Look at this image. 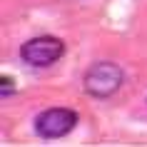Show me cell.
Listing matches in <instances>:
<instances>
[{
	"mask_svg": "<svg viewBox=\"0 0 147 147\" xmlns=\"http://www.w3.org/2000/svg\"><path fill=\"white\" fill-rule=\"evenodd\" d=\"M85 92L92 97H110L122 85V70L115 62H97L85 72Z\"/></svg>",
	"mask_w": 147,
	"mask_h": 147,
	"instance_id": "1",
	"label": "cell"
},
{
	"mask_svg": "<svg viewBox=\"0 0 147 147\" xmlns=\"http://www.w3.org/2000/svg\"><path fill=\"white\" fill-rule=\"evenodd\" d=\"M65 53V45L62 40L53 38V35H42V38H32L28 42H23L20 47V57H23L28 65H35V67H47L57 62Z\"/></svg>",
	"mask_w": 147,
	"mask_h": 147,
	"instance_id": "2",
	"label": "cell"
},
{
	"mask_svg": "<svg viewBox=\"0 0 147 147\" xmlns=\"http://www.w3.org/2000/svg\"><path fill=\"white\" fill-rule=\"evenodd\" d=\"M75 125H78V115L65 107H50L35 117V132L45 140L65 137L67 132L75 130Z\"/></svg>",
	"mask_w": 147,
	"mask_h": 147,
	"instance_id": "3",
	"label": "cell"
},
{
	"mask_svg": "<svg viewBox=\"0 0 147 147\" xmlns=\"http://www.w3.org/2000/svg\"><path fill=\"white\" fill-rule=\"evenodd\" d=\"M0 92H3V97H8L10 92H15V85H13V80H10V78L0 80Z\"/></svg>",
	"mask_w": 147,
	"mask_h": 147,
	"instance_id": "4",
	"label": "cell"
}]
</instances>
